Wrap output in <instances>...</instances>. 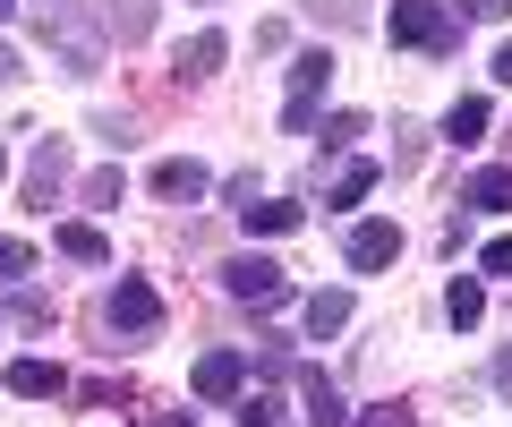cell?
Listing matches in <instances>:
<instances>
[{
    "label": "cell",
    "instance_id": "cell-1",
    "mask_svg": "<svg viewBox=\"0 0 512 427\" xmlns=\"http://www.w3.org/2000/svg\"><path fill=\"white\" fill-rule=\"evenodd\" d=\"M35 35L52 43L60 77H94L103 69V26L86 18V0H35Z\"/></svg>",
    "mask_w": 512,
    "mask_h": 427
},
{
    "label": "cell",
    "instance_id": "cell-2",
    "mask_svg": "<svg viewBox=\"0 0 512 427\" xmlns=\"http://www.w3.org/2000/svg\"><path fill=\"white\" fill-rule=\"evenodd\" d=\"M103 325L120 342H154V334H163V299H154V282L146 274H120L111 299H103Z\"/></svg>",
    "mask_w": 512,
    "mask_h": 427
},
{
    "label": "cell",
    "instance_id": "cell-3",
    "mask_svg": "<svg viewBox=\"0 0 512 427\" xmlns=\"http://www.w3.org/2000/svg\"><path fill=\"white\" fill-rule=\"evenodd\" d=\"M393 43H410V52H461V18L444 0H393Z\"/></svg>",
    "mask_w": 512,
    "mask_h": 427
},
{
    "label": "cell",
    "instance_id": "cell-4",
    "mask_svg": "<svg viewBox=\"0 0 512 427\" xmlns=\"http://www.w3.org/2000/svg\"><path fill=\"white\" fill-rule=\"evenodd\" d=\"M325 86H333V52H299V60H291V94H282V129H291V137L316 129Z\"/></svg>",
    "mask_w": 512,
    "mask_h": 427
},
{
    "label": "cell",
    "instance_id": "cell-5",
    "mask_svg": "<svg viewBox=\"0 0 512 427\" xmlns=\"http://www.w3.org/2000/svg\"><path fill=\"white\" fill-rule=\"evenodd\" d=\"M222 291L248 299V308H282V299H291V274H282L274 257H231L222 265Z\"/></svg>",
    "mask_w": 512,
    "mask_h": 427
},
{
    "label": "cell",
    "instance_id": "cell-6",
    "mask_svg": "<svg viewBox=\"0 0 512 427\" xmlns=\"http://www.w3.org/2000/svg\"><path fill=\"white\" fill-rule=\"evenodd\" d=\"M60 180H69V137H35V154H26V205H52Z\"/></svg>",
    "mask_w": 512,
    "mask_h": 427
},
{
    "label": "cell",
    "instance_id": "cell-7",
    "mask_svg": "<svg viewBox=\"0 0 512 427\" xmlns=\"http://www.w3.org/2000/svg\"><path fill=\"white\" fill-rule=\"evenodd\" d=\"M205 188H214V171H205L197 154H171V163H154V197H163V205H197Z\"/></svg>",
    "mask_w": 512,
    "mask_h": 427
},
{
    "label": "cell",
    "instance_id": "cell-8",
    "mask_svg": "<svg viewBox=\"0 0 512 427\" xmlns=\"http://www.w3.org/2000/svg\"><path fill=\"white\" fill-rule=\"evenodd\" d=\"M188 385H197V402H231V393L248 385V351H205Z\"/></svg>",
    "mask_w": 512,
    "mask_h": 427
},
{
    "label": "cell",
    "instance_id": "cell-9",
    "mask_svg": "<svg viewBox=\"0 0 512 427\" xmlns=\"http://www.w3.org/2000/svg\"><path fill=\"white\" fill-rule=\"evenodd\" d=\"M342 257L359 265V274H376V265H393V257H402V223H359V231L342 240Z\"/></svg>",
    "mask_w": 512,
    "mask_h": 427
},
{
    "label": "cell",
    "instance_id": "cell-10",
    "mask_svg": "<svg viewBox=\"0 0 512 427\" xmlns=\"http://www.w3.org/2000/svg\"><path fill=\"white\" fill-rule=\"evenodd\" d=\"M0 385L18 393V402H60V393H69V376H60L52 359H18V368L0 376Z\"/></svg>",
    "mask_w": 512,
    "mask_h": 427
},
{
    "label": "cell",
    "instance_id": "cell-11",
    "mask_svg": "<svg viewBox=\"0 0 512 427\" xmlns=\"http://www.w3.org/2000/svg\"><path fill=\"white\" fill-rule=\"evenodd\" d=\"M461 205H470V214H512V171L504 163L470 171V180H461Z\"/></svg>",
    "mask_w": 512,
    "mask_h": 427
},
{
    "label": "cell",
    "instance_id": "cell-12",
    "mask_svg": "<svg viewBox=\"0 0 512 427\" xmlns=\"http://www.w3.org/2000/svg\"><path fill=\"white\" fill-rule=\"evenodd\" d=\"M222 60H231V35H214V26H205V35H188V43H180V77H214Z\"/></svg>",
    "mask_w": 512,
    "mask_h": 427
},
{
    "label": "cell",
    "instance_id": "cell-13",
    "mask_svg": "<svg viewBox=\"0 0 512 427\" xmlns=\"http://www.w3.org/2000/svg\"><path fill=\"white\" fill-rule=\"evenodd\" d=\"M52 248H60V257H77V265H111V240H103L94 223H60Z\"/></svg>",
    "mask_w": 512,
    "mask_h": 427
},
{
    "label": "cell",
    "instance_id": "cell-14",
    "mask_svg": "<svg viewBox=\"0 0 512 427\" xmlns=\"http://www.w3.org/2000/svg\"><path fill=\"white\" fill-rule=\"evenodd\" d=\"M103 35L146 43V35H154V0H111V9H103Z\"/></svg>",
    "mask_w": 512,
    "mask_h": 427
},
{
    "label": "cell",
    "instance_id": "cell-15",
    "mask_svg": "<svg viewBox=\"0 0 512 427\" xmlns=\"http://www.w3.org/2000/svg\"><path fill=\"white\" fill-rule=\"evenodd\" d=\"M299 393H308V427H342V393H333V376H325V368L299 376Z\"/></svg>",
    "mask_w": 512,
    "mask_h": 427
},
{
    "label": "cell",
    "instance_id": "cell-16",
    "mask_svg": "<svg viewBox=\"0 0 512 427\" xmlns=\"http://www.w3.org/2000/svg\"><path fill=\"white\" fill-rule=\"evenodd\" d=\"M444 316H453L461 334H470L478 316H487V291H478V274H453V291H444Z\"/></svg>",
    "mask_w": 512,
    "mask_h": 427
},
{
    "label": "cell",
    "instance_id": "cell-17",
    "mask_svg": "<svg viewBox=\"0 0 512 427\" xmlns=\"http://www.w3.org/2000/svg\"><path fill=\"white\" fill-rule=\"evenodd\" d=\"M478 129H487V94H461L453 112H444V137L453 146H478Z\"/></svg>",
    "mask_w": 512,
    "mask_h": 427
},
{
    "label": "cell",
    "instance_id": "cell-18",
    "mask_svg": "<svg viewBox=\"0 0 512 427\" xmlns=\"http://www.w3.org/2000/svg\"><path fill=\"white\" fill-rule=\"evenodd\" d=\"M342 325H350V291H316L308 299V334L325 342V334H342Z\"/></svg>",
    "mask_w": 512,
    "mask_h": 427
},
{
    "label": "cell",
    "instance_id": "cell-19",
    "mask_svg": "<svg viewBox=\"0 0 512 427\" xmlns=\"http://www.w3.org/2000/svg\"><path fill=\"white\" fill-rule=\"evenodd\" d=\"M239 223H248V231H265V240H282V231H299L308 214H299V205H239Z\"/></svg>",
    "mask_w": 512,
    "mask_h": 427
},
{
    "label": "cell",
    "instance_id": "cell-20",
    "mask_svg": "<svg viewBox=\"0 0 512 427\" xmlns=\"http://www.w3.org/2000/svg\"><path fill=\"white\" fill-rule=\"evenodd\" d=\"M9 316H18V325H35V334H43V325H52V299H43V291H9Z\"/></svg>",
    "mask_w": 512,
    "mask_h": 427
},
{
    "label": "cell",
    "instance_id": "cell-21",
    "mask_svg": "<svg viewBox=\"0 0 512 427\" xmlns=\"http://www.w3.org/2000/svg\"><path fill=\"white\" fill-rule=\"evenodd\" d=\"M367 188H376V163H350V171H342V180H333V205H359V197H367Z\"/></svg>",
    "mask_w": 512,
    "mask_h": 427
},
{
    "label": "cell",
    "instance_id": "cell-22",
    "mask_svg": "<svg viewBox=\"0 0 512 427\" xmlns=\"http://www.w3.org/2000/svg\"><path fill=\"white\" fill-rule=\"evenodd\" d=\"M342 427H419V410H402V402H376V410H359V419H342Z\"/></svg>",
    "mask_w": 512,
    "mask_h": 427
},
{
    "label": "cell",
    "instance_id": "cell-23",
    "mask_svg": "<svg viewBox=\"0 0 512 427\" xmlns=\"http://www.w3.org/2000/svg\"><path fill=\"white\" fill-rule=\"evenodd\" d=\"M120 163H103V171H86V205H120Z\"/></svg>",
    "mask_w": 512,
    "mask_h": 427
},
{
    "label": "cell",
    "instance_id": "cell-24",
    "mask_svg": "<svg viewBox=\"0 0 512 427\" xmlns=\"http://www.w3.org/2000/svg\"><path fill=\"white\" fill-rule=\"evenodd\" d=\"M26 274H35V248H26V240H0V282H26Z\"/></svg>",
    "mask_w": 512,
    "mask_h": 427
},
{
    "label": "cell",
    "instance_id": "cell-25",
    "mask_svg": "<svg viewBox=\"0 0 512 427\" xmlns=\"http://www.w3.org/2000/svg\"><path fill=\"white\" fill-rule=\"evenodd\" d=\"M239 427H274V393H265V385H256L248 402H239Z\"/></svg>",
    "mask_w": 512,
    "mask_h": 427
},
{
    "label": "cell",
    "instance_id": "cell-26",
    "mask_svg": "<svg viewBox=\"0 0 512 427\" xmlns=\"http://www.w3.org/2000/svg\"><path fill=\"white\" fill-rule=\"evenodd\" d=\"M478 274H512V240H487V248H478Z\"/></svg>",
    "mask_w": 512,
    "mask_h": 427
},
{
    "label": "cell",
    "instance_id": "cell-27",
    "mask_svg": "<svg viewBox=\"0 0 512 427\" xmlns=\"http://www.w3.org/2000/svg\"><path fill=\"white\" fill-rule=\"evenodd\" d=\"M316 18H333V26H359V9H350V0H308Z\"/></svg>",
    "mask_w": 512,
    "mask_h": 427
},
{
    "label": "cell",
    "instance_id": "cell-28",
    "mask_svg": "<svg viewBox=\"0 0 512 427\" xmlns=\"http://www.w3.org/2000/svg\"><path fill=\"white\" fill-rule=\"evenodd\" d=\"M146 427H197V410H146Z\"/></svg>",
    "mask_w": 512,
    "mask_h": 427
},
{
    "label": "cell",
    "instance_id": "cell-29",
    "mask_svg": "<svg viewBox=\"0 0 512 427\" xmlns=\"http://www.w3.org/2000/svg\"><path fill=\"white\" fill-rule=\"evenodd\" d=\"M18 77H26V60L9 52V43H0V86H18Z\"/></svg>",
    "mask_w": 512,
    "mask_h": 427
},
{
    "label": "cell",
    "instance_id": "cell-30",
    "mask_svg": "<svg viewBox=\"0 0 512 427\" xmlns=\"http://www.w3.org/2000/svg\"><path fill=\"white\" fill-rule=\"evenodd\" d=\"M470 18H512V0H470Z\"/></svg>",
    "mask_w": 512,
    "mask_h": 427
},
{
    "label": "cell",
    "instance_id": "cell-31",
    "mask_svg": "<svg viewBox=\"0 0 512 427\" xmlns=\"http://www.w3.org/2000/svg\"><path fill=\"white\" fill-rule=\"evenodd\" d=\"M495 393H512V351H504V359H495Z\"/></svg>",
    "mask_w": 512,
    "mask_h": 427
},
{
    "label": "cell",
    "instance_id": "cell-32",
    "mask_svg": "<svg viewBox=\"0 0 512 427\" xmlns=\"http://www.w3.org/2000/svg\"><path fill=\"white\" fill-rule=\"evenodd\" d=\"M495 77H504V86H512V43H504V52H495Z\"/></svg>",
    "mask_w": 512,
    "mask_h": 427
},
{
    "label": "cell",
    "instance_id": "cell-33",
    "mask_svg": "<svg viewBox=\"0 0 512 427\" xmlns=\"http://www.w3.org/2000/svg\"><path fill=\"white\" fill-rule=\"evenodd\" d=\"M0 180H9V146H0Z\"/></svg>",
    "mask_w": 512,
    "mask_h": 427
},
{
    "label": "cell",
    "instance_id": "cell-34",
    "mask_svg": "<svg viewBox=\"0 0 512 427\" xmlns=\"http://www.w3.org/2000/svg\"><path fill=\"white\" fill-rule=\"evenodd\" d=\"M9 9H18V0H0V18H9Z\"/></svg>",
    "mask_w": 512,
    "mask_h": 427
}]
</instances>
